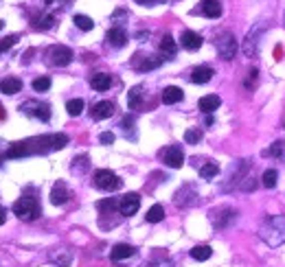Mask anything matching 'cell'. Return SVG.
<instances>
[{
	"label": "cell",
	"mask_w": 285,
	"mask_h": 267,
	"mask_svg": "<svg viewBox=\"0 0 285 267\" xmlns=\"http://www.w3.org/2000/svg\"><path fill=\"white\" fill-rule=\"evenodd\" d=\"M184 140H186V144H197L202 140V132L197 130V127H191V130L184 132Z\"/></svg>",
	"instance_id": "obj_29"
},
{
	"label": "cell",
	"mask_w": 285,
	"mask_h": 267,
	"mask_svg": "<svg viewBox=\"0 0 285 267\" xmlns=\"http://www.w3.org/2000/svg\"><path fill=\"white\" fill-rule=\"evenodd\" d=\"M259 235L270 248H277V246H281V243H285V217L283 215H270L261 224Z\"/></svg>",
	"instance_id": "obj_1"
},
{
	"label": "cell",
	"mask_w": 285,
	"mask_h": 267,
	"mask_svg": "<svg viewBox=\"0 0 285 267\" xmlns=\"http://www.w3.org/2000/svg\"><path fill=\"white\" fill-rule=\"evenodd\" d=\"M66 110H68L70 116H79L84 112V99H70V101L66 103Z\"/></svg>",
	"instance_id": "obj_27"
},
{
	"label": "cell",
	"mask_w": 285,
	"mask_h": 267,
	"mask_svg": "<svg viewBox=\"0 0 285 267\" xmlns=\"http://www.w3.org/2000/svg\"><path fill=\"white\" fill-rule=\"evenodd\" d=\"M33 112H29V114H33L35 119H40V121H48L51 119V108H48L46 103H33Z\"/></svg>",
	"instance_id": "obj_23"
},
{
	"label": "cell",
	"mask_w": 285,
	"mask_h": 267,
	"mask_svg": "<svg viewBox=\"0 0 285 267\" xmlns=\"http://www.w3.org/2000/svg\"><path fill=\"white\" fill-rule=\"evenodd\" d=\"M4 219H7V213H4V208H2V206H0V226L4 224Z\"/></svg>",
	"instance_id": "obj_39"
},
{
	"label": "cell",
	"mask_w": 285,
	"mask_h": 267,
	"mask_svg": "<svg viewBox=\"0 0 285 267\" xmlns=\"http://www.w3.org/2000/svg\"><path fill=\"white\" fill-rule=\"evenodd\" d=\"M180 42H182V46L186 51H197V48L202 46V37L197 35L195 31H184L182 37H180Z\"/></svg>",
	"instance_id": "obj_14"
},
{
	"label": "cell",
	"mask_w": 285,
	"mask_h": 267,
	"mask_svg": "<svg viewBox=\"0 0 285 267\" xmlns=\"http://www.w3.org/2000/svg\"><path fill=\"white\" fill-rule=\"evenodd\" d=\"M202 13L206 18H219L222 15V0H202Z\"/></svg>",
	"instance_id": "obj_11"
},
{
	"label": "cell",
	"mask_w": 285,
	"mask_h": 267,
	"mask_svg": "<svg viewBox=\"0 0 285 267\" xmlns=\"http://www.w3.org/2000/svg\"><path fill=\"white\" fill-rule=\"evenodd\" d=\"M211 254H213L211 246H195L191 250V259H195V261H206V259H211Z\"/></svg>",
	"instance_id": "obj_24"
},
{
	"label": "cell",
	"mask_w": 285,
	"mask_h": 267,
	"mask_svg": "<svg viewBox=\"0 0 285 267\" xmlns=\"http://www.w3.org/2000/svg\"><path fill=\"white\" fill-rule=\"evenodd\" d=\"M121 184H123V182L108 169H101L95 173V186L101 188V191H117V188H121Z\"/></svg>",
	"instance_id": "obj_4"
},
{
	"label": "cell",
	"mask_w": 285,
	"mask_h": 267,
	"mask_svg": "<svg viewBox=\"0 0 285 267\" xmlns=\"http://www.w3.org/2000/svg\"><path fill=\"white\" fill-rule=\"evenodd\" d=\"M136 250L128 246V243H117V246L112 248V252H110V257H112V261H123V259H130L134 257Z\"/></svg>",
	"instance_id": "obj_16"
},
{
	"label": "cell",
	"mask_w": 285,
	"mask_h": 267,
	"mask_svg": "<svg viewBox=\"0 0 285 267\" xmlns=\"http://www.w3.org/2000/svg\"><path fill=\"white\" fill-rule=\"evenodd\" d=\"M182 97H184V92L180 90L178 86H169V88H164V90H162V103L164 105L180 103V101H182Z\"/></svg>",
	"instance_id": "obj_15"
},
{
	"label": "cell",
	"mask_w": 285,
	"mask_h": 267,
	"mask_svg": "<svg viewBox=\"0 0 285 267\" xmlns=\"http://www.w3.org/2000/svg\"><path fill=\"white\" fill-rule=\"evenodd\" d=\"M145 219L149 221V224H158V221H162V219H164V208H162L160 204H153L151 208L147 210Z\"/></svg>",
	"instance_id": "obj_20"
},
{
	"label": "cell",
	"mask_w": 285,
	"mask_h": 267,
	"mask_svg": "<svg viewBox=\"0 0 285 267\" xmlns=\"http://www.w3.org/2000/svg\"><path fill=\"white\" fill-rule=\"evenodd\" d=\"M53 24H55V18H53V15H42V18L35 22V29H51Z\"/></svg>",
	"instance_id": "obj_34"
},
{
	"label": "cell",
	"mask_w": 285,
	"mask_h": 267,
	"mask_svg": "<svg viewBox=\"0 0 285 267\" xmlns=\"http://www.w3.org/2000/svg\"><path fill=\"white\" fill-rule=\"evenodd\" d=\"M13 213L18 215L22 221H35L37 217L42 215V208L35 197H20L18 202L13 204Z\"/></svg>",
	"instance_id": "obj_2"
},
{
	"label": "cell",
	"mask_w": 285,
	"mask_h": 267,
	"mask_svg": "<svg viewBox=\"0 0 285 267\" xmlns=\"http://www.w3.org/2000/svg\"><path fill=\"white\" fill-rule=\"evenodd\" d=\"M22 90V81L18 77H7L2 83H0V92L2 94H18Z\"/></svg>",
	"instance_id": "obj_19"
},
{
	"label": "cell",
	"mask_w": 285,
	"mask_h": 267,
	"mask_svg": "<svg viewBox=\"0 0 285 267\" xmlns=\"http://www.w3.org/2000/svg\"><path fill=\"white\" fill-rule=\"evenodd\" d=\"M213 68L211 66H197V68H193V72H191V81L193 83H208L213 79Z\"/></svg>",
	"instance_id": "obj_12"
},
{
	"label": "cell",
	"mask_w": 285,
	"mask_h": 267,
	"mask_svg": "<svg viewBox=\"0 0 285 267\" xmlns=\"http://www.w3.org/2000/svg\"><path fill=\"white\" fill-rule=\"evenodd\" d=\"M237 40L233 37V33H222V35L217 37V53L222 59H226V62H230V59H235V55H237Z\"/></svg>",
	"instance_id": "obj_3"
},
{
	"label": "cell",
	"mask_w": 285,
	"mask_h": 267,
	"mask_svg": "<svg viewBox=\"0 0 285 267\" xmlns=\"http://www.w3.org/2000/svg\"><path fill=\"white\" fill-rule=\"evenodd\" d=\"M51 202L55 206H62V204L68 202V188H66L64 182H55V186L51 191Z\"/></svg>",
	"instance_id": "obj_13"
},
{
	"label": "cell",
	"mask_w": 285,
	"mask_h": 267,
	"mask_svg": "<svg viewBox=\"0 0 285 267\" xmlns=\"http://www.w3.org/2000/svg\"><path fill=\"white\" fill-rule=\"evenodd\" d=\"M48 57H51L53 66H68L73 62V51H70L68 46H51Z\"/></svg>",
	"instance_id": "obj_6"
},
{
	"label": "cell",
	"mask_w": 285,
	"mask_h": 267,
	"mask_svg": "<svg viewBox=\"0 0 285 267\" xmlns=\"http://www.w3.org/2000/svg\"><path fill=\"white\" fill-rule=\"evenodd\" d=\"M132 64H134V68H139V70L145 72V70L158 68V66L162 64V59H160V57H151V55H149V57H147V55H136Z\"/></svg>",
	"instance_id": "obj_10"
},
{
	"label": "cell",
	"mask_w": 285,
	"mask_h": 267,
	"mask_svg": "<svg viewBox=\"0 0 285 267\" xmlns=\"http://www.w3.org/2000/svg\"><path fill=\"white\" fill-rule=\"evenodd\" d=\"M48 88H51V79H48V77H37V79H33V90L35 92H46Z\"/></svg>",
	"instance_id": "obj_32"
},
{
	"label": "cell",
	"mask_w": 285,
	"mask_h": 267,
	"mask_svg": "<svg viewBox=\"0 0 285 267\" xmlns=\"http://www.w3.org/2000/svg\"><path fill=\"white\" fill-rule=\"evenodd\" d=\"M139 208H141V195H139V193H128V195L121 197V202H119L121 215L130 217V215H134Z\"/></svg>",
	"instance_id": "obj_7"
},
{
	"label": "cell",
	"mask_w": 285,
	"mask_h": 267,
	"mask_svg": "<svg viewBox=\"0 0 285 267\" xmlns=\"http://www.w3.org/2000/svg\"><path fill=\"white\" fill-rule=\"evenodd\" d=\"M97 208L101 210V213H108V210H114V208H117V199H112V197H110V199H101V202L97 204Z\"/></svg>",
	"instance_id": "obj_33"
},
{
	"label": "cell",
	"mask_w": 285,
	"mask_h": 267,
	"mask_svg": "<svg viewBox=\"0 0 285 267\" xmlns=\"http://www.w3.org/2000/svg\"><path fill=\"white\" fill-rule=\"evenodd\" d=\"M75 24H77V29H81V31H92L95 29V22H92L88 15H81V13H77L75 15Z\"/></svg>",
	"instance_id": "obj_26"
},
{
	"label": "cell",
	"mask_w": 285,
	"mask_h": 267,
	"mask_svg": "<svg viewBox=\"0 0 285 267\" xmlns=\"http://www.w3.org/2000/svg\"><path fill=\"white\" fill-rule=\"evenodd\" d=\"M139 4H142V7H153V4H160L162 0H136Z\"/></svg>",
	"instance_id": "obj_38"
},
{
	"label": "cell",
	"mask_w": 285,
	"mask_h": 267,
	"mask_svg": "<svg viewBox=\"0 0 285 267\" xmlns=\"http://www.w3.org/2000/svg\"><path fill=\"white\" fill-rule=\"evenodd\" d=\"M219 173V166L215 162H206L204 166L200 169V175L204 177V180H211V177H215Z\"/></svg>",
	"instance_id": "obj_28"
},
{
	"label": "cell",
	"mask_w": 285,
	"mask_h": 267,
	"mask_svg": "<svg viewBox=\"0 0 285 267\" xmlns=\"http://www.w3.org/2000/svg\"><path fill=\"white\" fill-rule=\"evenodd\" d=\"M15 42H18V35H9V37H4V40L0 42V53H4V51H9L11 46H15Z\"/></svg>",
	"instance_id": "obj_35"
},
{
	"label": "cell",
	"mask_w": 285,
	"mask_h": 267,
	"mask_svg": "<svg viewBox=\"0 0 285 267\" xmlns=\"http://www.w3.org/2000/svg\"><path fill=\"white\" fill-rule=\"evenodd\" d=\"M2 26H4V24H2V22H0V29H2Z\"/></svg>",
	"instance_id": "obj_41"
},
{
	"label": "cell",
	"mask_w": 285,
	"mask_h": 267,
	"mask_svg": "<svg viewBox=\"0 0 285 267\" xmlns=\"http://www.w3.org/2000/svg\"><path fill=\"white\" fill-rule=\"evenodd\" d=\"M0 116H2V112H0Z\"/></svg>",
	"instance_id": "obj_42"
},
{
	"label": "cell",
	"mask_w": 285,
	"mask_h": 267,
	"mask_svg": "<svg viewBox=\"0 0 285 267\" xmlns=\"http://www.w3.org/2000/svg\"><path fill=\"white\" fill-rule=\"evenodd\" d=\"M106 40H108L110 46H114V48H123L125 44H128V33L121 29V26H114V29H110V31H108Z\"/></svg>",
	"instance_id": "obj_9"
},
{
	"label": "cell",
	"mask_w": 285,
	"mask_h": 267,
	"mask_svg": "<svg viewBox=\"0 0 285 267\" xmlns=\"http://www.w3.org/2000/svg\"><path fill=\"white\" fill-rule=\"evenodd\" d=\"M160 51L164 55H173L175 53V42H173L171 35H164L162 40H160Z\"/></svg>",
	"instance_id": "obj_30"
},
{
	"label": "cell",
	"mask_w": 285,
	"mask_h": 267,
	"mask_svg": "<svg viewBox=\"0 0 285 267\" xmlns=\"http://www.w3.org/2000/svg\"><path fill=\"white\" fill-rule=\"evenodd\" d=\"M141 99H142V88L141 86H134L130 90L128 94V105H130V110H136L141 105Z\"/></svg>",
	"instance_id": "obj_22"
},
{
	"label": "cell",
	"mask_w": 285,
	"mask_h": 267,
	"mask_svg": "<svg viewBox=\"0 0 285 267\" xmlns=\"http://www.w3.org/2000/svg\"><path fill=\"white\" fill-rule=\"evenodd\" d=\"M29 153V144L26 142H13L7 149V158H22V155Z\"/></svg>",
	"instance_id": "obj_21"
},
{
	"label": "cell",
	"mask_w": 285,
	"mask_h": 267,
	"mask_svg": "<svg viewBox=\"0 0 285 267\" xmlns=\"http://www.w3.org/2000/svg\"><path fill=\"white\" fill-rule=\"evenodd\" d=\"M99 140H101L103 144H112L114 142V134L112 132H103L101 136H99Z\"/></svg>",
	"instance_id": "obj_37"
},
{
	"label": "cell",
	"mask_w": 285,
	"mask_h": 267,
	"mask_svg": "<svg viewBox=\"0 0 285 267\" xmlns=\"http://www.w3.org/2000/svg\"><path fill=\"white\" fill-rule=\"evenodd\" d=\"M160 155H162L164 164L171 166V169H180V166H182V162H184L182 147H178V144H173V147H167Z\"/></svg>",
	"instance_id": "obj_5"
},
{
	"label": "cell",
	"mask_w": 285,
	"mask_h": 267,
	"mask_svg": "<svg viewBox=\"0 0 285 267\" xmlns=\"http://www.w3.org/2000/svg\"><path fill=\"white\" fill-rule=\"evenodd\" d=\"M46 142L51 144V149H64L68 144V136L66 134H53V136L46 138Z\"/></svg>",
	"instance_id": "obj_25"
},
{
	"label": "cell",
	"mask_w": 285,
	"mask_h": 267,
	"mask_svg": "<svg viewBox=\"0 0 285 267\" xmlns=\"http://www.w3.org/2000/svg\"><path fill=\"white\" fill-rule=\"evenodd\" d=\"M90 86L95 88V90H99V92H106L108 88L112 86V77L106 75V72H97V75H92Z\"/></svg>",
	"instance_id": "obj_18"
},
{
	"label": "cell",
	"mask_w": 285,
	"mask_h": 267,
	"mask_svg": "<svg viewBox=\"0 0 285 267\" xmlns=\"http://www.w3.org/2000/svg\"><path fill=\"white\" fill-rule=\"evenodd\" d=\"M277 171H274V169H268L266 171V173H263V177H261V180H263V186H266V188H274V186H277Z\"/></svg>",
	"instance_id": "obj_31"
},
{
	"label": "cell",
	"mask_w": 285,
	"mask_h": 267,
	"mask_svg": "<svg viewBox=\"0 0 285 267\" xmlns=\"http://www.w3.org/2000/svg\"><path fill=\"white\" fill-rule=\"evenodd\" d=\"M219 103H222V99H219L217 94H206V97L200 99V110L204 114H213L219 108Z\"/></svg>",
	"instance_id": "obj_17"
},
{
	"label": "cell",
	"mask_w": 285,
	"mask_h": 267,
	"mask_svg": "<svg viewBox=\"0 0 285 267\" xmlns=\"http://www.w3.org/2000/svg\"><path fill=\"white\" fill-rule=\"evenodd\" d=\"M44 2H46V4H53V0H44Z\"/></svg>",
	"instance_id": "obj_40"
},
{
	"label": "cell",
	"mask_w": 285,
	"mask_h": 267,
	"mask_svg": "<svg viewBox=\"0 0 285 267\" xmlns=\"http://www.w3.org/2000/svg\"><path fill=\"white\" fill-rule=\"evenodd\" d=\"M283 149H285V142H274L272 147L266 151V155H274V158H279V155L283 153Z\"/></svg>",
	"instance_id": "obj_36"
},
{
	"label": "cell",
	"mask_w": 285,
	"mask_h": 267,
	"mask_svg": "<svg viewBox=\"0 0 285 267\" xmlns=\"http://www.w3.org/2000/svg\"><path fill=\"white\" fill-rule=\"evenodd\" d=\"M92 119L95 121H103V119H110L114 114V103L112 101H99L92 105Z\"/></svg>",
	"instance_id": "obj_8"
}]
</instances>
